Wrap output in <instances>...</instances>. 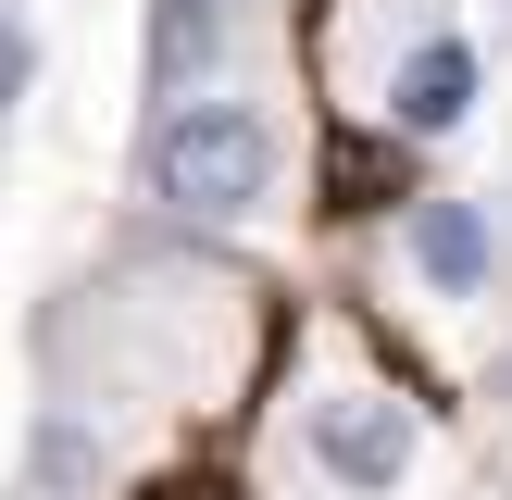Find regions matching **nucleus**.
<instances>
[{"label":"nucleus","instance_id":"9d476101","mask_svg":"<svg viewBox=\"0 0 512 500\" xmlns=\"http://www.w3.org/2000/svg\"><path fill=\"white\" fill-rule=\"evenodd\" d=\"M213 13H238V0H213Z\"/></svg>","mask_w":512,"mask_h":500},{"label":"nucleus","instance_id":"7ed1b4c3","mask_svg":"<svg viewBox=\"0 0 512 500\" xmlns=\"http://www.w3.org/2000/svg\"><path fill=\"white\" fill-rule=\"evenodd\" d=\"M463 113H475V38L425 25V38L388 63V125H400V138H450Z\"/></svg>","mask_w":512,"mask_h":500},{"label":"nucleus","instance_id":"1a4fd4ad","mask_svg":"<svg viewBox=\"0 0 512 500\" xmlns=\"http://www.w3.org/2000/svg\"><path fill=\"white\" fill-rule=\"evenodd\" d=\"M138 500H250V488H238V475H213V463H188V475H150Z\"/></svg>","mask_w":512,"mask_h":500},{"label":"nucleus","instance_id":"f257e3e1","mask_svg":"<svg viewBox=\"0 0 512 500\" xmlns=\"http://www.w3.org/2000/svg\"><path fill=\"white\" fill-rule=\"evenodd\" d=\"M138 188L163 200L175 225H238V213H263V188H275V113L238 100V88L175 100V113L138 138Z\"/></svg>","mask_w":512,"mask_h":500},{"label":"nucleus","instance_id":"f03ea898","mask_svg":"<svg viewBox=\"0 0 512 500\" xmlns=\"http://www.w3.org/2000/svg\"><path fill=\"white\" fill-rule=\"evenodd\" d=\"M313 463H325V488L388 500L400 475H413V413H400L388 388H325L313 400Z\"/></svg>","mask_w":512,"mask_h":500},{"label":"nucleus","instance_id":"39448f33","mask_svg":"<svg viewBox=\"0 0 512 500\" xmlns=\"http://www.w3.org/2000/svg\"><path fill=\"white\" fill-rule=\"evenodd\" d=\"M213 0H150V38H138V88L150 100H200V75H213Z\"/></svg>","mask_w":512,"mask_h":500},{"label":"nucleus","instance_id":"6e6552de","mask_svg":"<svg viewBox=\"0 0 512 500\" xmlns=\"http://www.w3.org/2000/svg\"><path fill=\"white\" fill-rule=\"evenodd\" d=\"M25 88H38V38H25V13L0 0V125L25 113Z\"/></svg>","mask_w":512,"mask_h":500},{"label":"nucleus","instance_id":"423d86ee","mask_svg":"<svg viewBox=\"0 0 512 500\" xmlns=\"http://www.w3.org/2000/svg\"><path fill=\"white\" fill-rule=\"evenodd\" d=\"M325 188H338V213H413V138L400 125H375V138H338L325 150Z\"/></svg>","mask_w":512,"mask_h":500},{"label":"nucleus","instance_id":"0eeeda50","mask_svg":"<svg viewBox=\"0 0 512 500\" xmlns=\"http://www.w3.org/2000/svg\"><path fill=\"white\" fill-rule=\"evenodd\" d=\"M50 488H88V425L75 413H38V450H25V500H50Z\"/></svg>","mask_w":512,"mask_h":500},{"label":"nucleus","instance_id":"20e7f679","mask_svg":"<svg viewBox=\"0 0 512 500\" xmlns=\"http://www.w3.org/2000/svg\"><path fill=\"white\" fill-rule=\"evenodd\" d=\"M400 238H413V275H425L438 300H475V288H488V263H500L488 213H475V200H438V188L400 213Z\"/></svg>","mask_w":512,"mask_h":500}]
</instances>
